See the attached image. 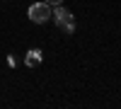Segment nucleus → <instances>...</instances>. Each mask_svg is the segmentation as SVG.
I'll return each mask as SVG.
<instances>
[{"instance_id":"nucleus-5","label":"nucleus","mask_w":121,"mask_h":109,"mask_svg":"<svg viewBox=\"0 0 121 109\" xmlns=\"http://www.w3.org/2000/svg\"><path fill=\"white\" fill-rule=\"evenodd\" d=\"M7 65L15 68V65H17V58H15V56H7Z\"/></svg>"},{"instance_id":"nucleus-2","label":"nucleus","mask_w":121,"mask_h":109,"mask_svg":"<svg viewBox=\"0 0 121 109\" xmlns=\"http://www.w3.org/2000/svg\"><path fill=\"white\" fill-rule=\"evenodd\" d=\"M27 15L29 19H32L34 24H44L51 19V5H46V3H34L32 7L27 10Z\"/></svg>"},{"instance_id":"nucleus-1","label":"nucleus","mask_w":121,"mask_h":109,"mask_svg":"<svg viewBox=\"0 0 121 109\" xmlns=\"http://www.w3.org/2000/svg\"><path fill=\"white\" fill-rule=\"evenodd\" d=\"M51 15L56 19V24L60 27V32H65V34H73L75 32V19H73V12H70V10H65L63 5H56V10Z\"/></svg>"},{"instance_id":"nucleus-4","label":"nucleus","mask_w":121,"mask_h":109,"mask_svg":"<svg viewBox=\"0 0 121 109\" xmlns=\"http://www.w3.org/2000/svg\"><path fill=\"white\" fill-rule=\"evenodd\" d=\"M44 3H46V5H53V7H56V5H63V0H44Z\"/></svg>"},{"instance_id":"nucleus-3","label":"nucleus","mask_w":121,"mask_h":109,"mask_svg":"<svg viewBox=\"0 0 121 109\" xmlns=\"http://www.w3.org/2000/svg\"><path fill=\"white\" fill-rule=\"evenodd\" d=\"M41 51H39V48H29V51H27V56H24V65L27 68H34V65H39V63H41Z\"/></svg>"}]
</instances>
